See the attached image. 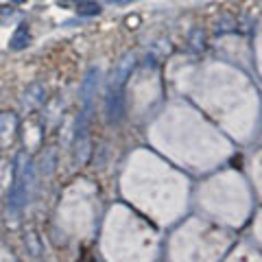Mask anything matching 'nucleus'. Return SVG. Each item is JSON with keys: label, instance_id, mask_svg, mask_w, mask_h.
<instances>
[{"label": "nucleus", "instance_id": "f257e3e1", "mask_svg": "<svg viewBox=\"0 0 262 262\" xmlns=\"http://www.w3.org/2000/svg\"><path fill=\"white\" fill-rule=\"evenodd\" d=\"M31 184H33V164L31 162L20 164L16 184H13L11 192H9L11 208H22L28 201V190H31Z\"/></svg>", "mask_w": 262, "mask_h": 262}, {"label": "nucleus", "instance_id": "f03ea898", "mask_svg": "<svg viewBox=\"0 0 262 262\" xmlns=\"http://www.w3.org/2000/svg\"><path fill=\"white\" fill-rule=\"evenodd\" d=\"M105 114L109 122H120L125 118V99H122V87L109 85L105 96Z\"/></svg>", "mask_w": 262, "mask_h": 262}, {"label": "nucleus", "instance_id": "7ed1b4c3", "mask_svg": "<svg viewBox=\"0 0 262 262\" xmlns=\"http://www.w3.org/2000/svg\"><path fill=\"white\" fill-rule=\"evenodd\" d=\"M134 66H136V55L134 53L122 55V59L118 61V66H116V70H114V75H112V85H116V87L125 85V81L131 77Z\"/></svg>", "mask_w": 262, "mask_h": 262}, {"label": "nucleus", "instance_id": "20e7f679", "mask_svg": "<svg viewBox=\"0 0 262 262\" xmlns=\"http://www.w3.org/2000/svg\"><path fill=\"white\" fill-rule=\"evenodd\" d=\"M16 116L13 114H0V147H7L13 140V131H16Z\"/></svg>", "mask_w": 262, "mask_h": 262}, {"label": "nucleus", "instance_id": "39448f33", "mask_svg": "<svg viewBox=\"0 0 262 262\" xmlns=\"http://www.w3.org/2000/svg\"><path fill=\"white\" fill-rule=\"evenodd\" d=\"M28 42H31V35H28V28L22 24V26H18V31L13 33L9 46H11V50H22L28 46Z\"/></svg>", "mask_w": 262, "mask_h": 262}, {"label": "nucleus", "instance_id": "423d86ee", "mask_svg": "<svg viewBox=\"0 0 262 262\" xmlns=\"http://www.w3.org/2000/svg\"><path fill=\"white\" fill-rule=\"evenodd\" d=\"M77 13L79 16H99L101 5L92 3V0H81V3H77Z\"/></svg>", "mask_w": 262, "mask_h": 262}, {"label": "nucleus", "instance_id": "0eeeda50", "mask_svg": "<svg viewBox=\"0 0 262 262\" xmlns=\"http://www.w3.org/2000/svg\"><path fill=\"white\" fill-rule=\"evenodd\" d=\"M55 157H57L55 149L46 151V157L42 155V173H44V175H50V173L55 171Z\"/></svg>", "mask_w": 262, "mask_h": 262}, {"label": "nucleus", "instance_id": "6e6552de", "mask_svg": "<svg viewBox=\"0 0 262 262\" xmlns=\"http://www.w3.org/2000/svg\"><path fill=\"white\" fill-rule=\"evenodd\" d=\"M11 3H18L20 5V3H24V0H11Z\"/></svg>", "mask_w": 262, "mask_h": 262}]
</instances>
